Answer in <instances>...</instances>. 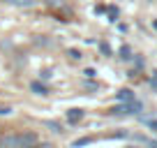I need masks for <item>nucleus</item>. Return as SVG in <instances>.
I'll return each mask as SVG.
<instances>
[{"label": "nucleus", "mask_w": 157, "mask_h": 148, "mask_svg": "<svg viewBox=\"0 0 157 148\" xmlns=\"http://www.w3.org/2000/svg\"><path fill=\"white\" fill-rule=\"evenodd\" d=\"M120 58L129 60V58H132V49H129V46H123V49H120Z\"/></svg>", "instance_id": "0eeeda50"}, {"label": "nucleus", "mask_w": 157, "mask_h": 148, "mask_svg": "<svg viewBox=\"0 0 157 148\" xmlns=\"http://www.w3.org/2000/svg\"><path fill=\"white\" fill-rule=\"evenodd\" d=\"M67 53H69V58H72V60H78V58H81V51H76V49H69Z\"/></svg>", "instance_id": "1a4fd4ad"}, {"label": "nucleus", "mask_w": 157, "mask_h": 148, "mask_svg": "<svg viewBox=\"0 0 157 148\" xmlns=\"http://www.w3.org/2000/svg\"><path fill=\"white\" fill-rule=\"evenodd\" d=\"M152 25H155V30H157V21H155V23H152Z\"/></svg>", "instance_id": "2eb2a0df"}, {"label": "nucleus", "mask_w": 157, "mask_h": 148, "mask_svg": "<svg viewBox=\"0 0 157 148\" xmlns=\"http://www.w3.org/2000/svg\"><path fill=\"white\" fill-rule=\"evenodd\" d=\"M146 123H148V127H150V130H152V132H157V120H152V118H148V120H146Z\"/></svg>", "instance_id": "9d476101"}, {"label": "nucleus", "mask_w": 157, "mask_h": 148, "mask_svg": "<svg viewBox=\"0 0 157 148\" xmlns=\"http://www.w3.org/2000/svg\"><path fill=\"white\" fill-rule=\"evenodd\" d=\"M10 5H16V7H35L39 0H5Z\"/></svg>", "instance_id": "423d86ee"}, {"label": "nucleus", "mask_w": 157, "mask_h": 148, "mask_svg": "<svg viewBox=\"0 0 157 148\" xmlns=\"http://www.w3.org/2000/svg\"><path fill=\"white\" fill-rule=\"evenodd\" d=\"M83 74H86V76H88V79H93V76H95V69H93V67H88V69H86Z\"/></svg>", "instance_id": "f8f14e48"}, {"label": "nucleus", "mask_w": 157, "mask_h": 148, "mask_svg": "<svg viewBox=\"0 0 157 148\" xmlns=\"http://www.w3.org/2000/svg\"><path fill=\"white\" fill-rule=\"evenodd\" d=\"M30 90H33L35 95H49V88H46L42 81H33V84H30Z\"/></svg>", "instance_id": "39448f33"}, {"label": "nucleus", "mask_w": 157, "mask_h": 148, "mask_svg": "<svg viewBox=\"0 0 157 148\" xmlns=\"http://www.w3.org/2000/svg\"><path fill=\"white\" fill-rule=\"evenodd\" d=\"M99 49H102V51H104V53H106V56H109V53H111V49H109V46H106V44H104V42H102V44H99Z\"/></svg>", "instance_id": "ddd939ff"}, {"label": "nucleus", "mask_w": 157, "mask_h": 148, "mask_svg": "<svg viewBox=\"0 0 157 148\" xmlns=\"http://www.w3.org/2000/svg\"><path fill=\"white\" fill-rule=\"evenodd\" d=\"M81 118H83V109H69V111H67V120L72 125H76Z\"/></svg>", "instance_id": "20e7f679"}, {"label": "nucleus", "mask_w": 157, "mask_h": 148, "mask_svg": "<svg viewBox=\"0 0 157 148\" xmlns=\"http://www.w3.org/2000/svg\"><path fill=\"white\" fill-rule=\"evenodd\" d=\"M141 102L139 99H134V102H129V104H118V107H113L111 109V114H141Z\"/></svg>", "instance_id": "f03ea898"}, {"label": "nucleus", "mask_w": 157, "mask_h": 148, "mask_svg": "<svg viewBox=\"0 0 157 148\" xmlns=\"http://www.w3.org/2000/svg\"><path fill=\"white\" fill-rule=\"evenodd\" d=\"M10 114H12L10 107H0V116H10Z\"/></svg>", "instance_id": "9b49d317"}, {"label": "nucleus", "mask_w": 157, "mask_h": 148, "mask_svg": "<svg viewBox=\"0 0 157 148\" xmlns=\"http://www.w3.org/2000/svg\"><path fill=\"white\" fill-rule=\"evenodd\" d=\"M93 139L90 137H86V139H78V141H74V148H78V146H86V143H90Z\"/></svg>", "instance_id": "6e6552de"}, {"label": "nucleus", "mask_w": 157, "mask_h": 148, "mask_svg": "<svg viewBox=\"0 0 157 148\" xmlns=\"http://www.w3.org/2000/svg\"><path fill=\"white\" fill-rule=\"evenodd\" d=\"M39 139L35 132H19V134H5L0 137L2 148H37Z\"/></svg>", "instance_id": "f257e3e1"}, {"label": "nucleus", "mask_w": 157, "mask_h": 148, "mask_svg": "<svg viewBox=\"0 0 157 148\" xmlns=\"http://www.w3.org/2000/svg\"><path fill=\"white\" fill-rule=\"evenodd\" d=\"M116 97L120 99L123 104H129V102H134V99H136V97H134V93H132L129 88H123V90H118V95H116Z\"/></svg>", "instance_id": "7ed1b4c3"}, {"label": "nucleus", "mask_w": 157, "mask_h": 148, "mask_svg": "<svg viewBox=\"0 0 157 148\" xmlns=\"http://www.w3.org/2000/svg\"><path fill=\"white\" fill-rule=\"evenodd\" d=\"M150 84H152V86H155V88H157V72H155V76H152V79H150Z\"/></svg>", "instance_id": "4468645a"}]
</instances>
